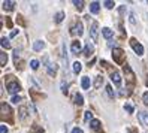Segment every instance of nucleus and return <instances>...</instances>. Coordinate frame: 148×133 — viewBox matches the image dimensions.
I'll list each match as a JSON object with an SVG mask.
<instances>
[{"instance_id":"f257e3e1","label":"nucleus","mask_w":148,"mask_h":133,"mask_svg":"<svg viewBox=\"0 0 148 133\" xmlns=\"http://www.w3.org/2000/svg\"><path fill=\"white\" fill-rule=\"evenodd\" d=\"M112 58H114V61L117 64H124L126 61V52L121 49V48H114V51H112Z\"/></svg>"},{"instance_id":"f03ea898","label":"nucleus","mask_w":148,"mask_h":133,"mask_svg":"<svg viewBox=\"0 0 148 133\" xmlns=\"http://www.w3.org/2000/svg\"><path fill=\"white\" fill-rule=\"evenodd\" d=\"M129 42H130V47L133 48V51L136 52L138 56H142V54H144V47H142L141 43H139V42H138L135 38H132V39H130Z\"/></svg>"},{"instance_id":"7ed1b4c3","label":"nucleus","mask_w":148,"mask_h":133,"mask_svg":"<svg viewBox=\"0 0 148 133\" xmlns=\"http://www.w3.org/2000/svg\"><path fill=\"white\" fill-rule=\"evenodd\" d=\"M42 61L45 63V67H47V70H48V73H49L51 76H54V75H56V72H57V64L49 63V61H48V57H43V58H42Z\"/></svg>"},{"instance_id":"20e7f679","label":"nucleus","mask_w":148,"mask_h":133,"mask_svg":"<svg viewBox=\"0 0 148 133\" xmlns=\"http://www.w3.org/2000/svg\"><path fill=\"white\" fill-rule=\"evenodd\" d=\"M97 27H99V25H97L96 21H93L91 25H90V36H91L93 40H97V38H99V29Z\"/></svg>"},{"instance_id":"39448f33","label":"nucleus","mask_w":148,"mask_h":133,"mask_svg":"<svg viewBox=\"0 0 148 133\" xmlns=\"http://www.w3.org/2000/svg\"><path fill=\"white\" fill-rule=\"evenodd\" d=\"M21 90V85L16 82V81H12V82H9L8 84V91H9L11 94H15V93H18Z\"/></svg>"},{"instance_id":"423d86ee","label":"nucleus","mask_w":148,"mask_h":133,"mask_svg":"<svg viewBox=\"0 0 148 133\" xmlns=\"http://www.w3.org/2000/svg\"><path fill=\"white\" fill-rule=\"evenodd\" d=\"M93 52H94V47L91 45L90 42H87L85 43V48H84V56L85 57H90V56H93Z\"/></svg>"},{"instance_id":"0eeeda50","label":"nucleus","mask_w":148,"mask_h":133,"mask_svg":"<svg viewBox=\"0 0 148 133\" xmlns=\"http://www.w3.org/2000/svg\"><path fill=\"white\" fill-rule=\"evenodd\" d=\"M102 34H103V38L108 39V40H111L112 38H114V32H112L111 29H108V27H103L102 29Z\"/></svg>"},{"instance_id":"6e6552de","label":"nucleus","mask_w":148,"mask_h":133,"mask_svg":"<svg viewBox=\"0 0 148 133\" xmlns=\"http://www.w3.org/2000/svg\"><path fill=\"white\" fill-rule=\"evenodd\" d=\"M138 118H139V121H141L144 126H148V112H145V111L139 112L138 114Z\"/></svg>"},{"instance_id":"1a4fd4ad","label":"nucleus","mask_w":148,"mask_h":133,"mask_svg":"<svg viewBox=\"0 0 148 133\" xmlns=\"http://www.w3.org/2000/svg\"><path fill=\"white\" fill-rule=\"evenodd\" d=\"M72 34H78V36H81V34H82V23H81V21H78V23L73 25Z\"/></svg>"},{"instance_id":"9d476101","label":"nucleus","mask_w":148,"mask_h":133,"mask_svg":"<svg viewBox=\"0 0 148 133\" xmlns=\"http://www.w3.org/2000/svg\"><path fill=\"white\" fill-rule=\"evenodd\" d=\"M111 79H112V82H114L117 87L121 85V76H120L118 72H112V73H111Z\"/></svg>"},{"instance_id":"9b49d317","label":"nucleus","mask_w":148,"mask_h":133,"mask_svg":"<svg viewBox=\"0 0 148 133\" xmlns=\"http://www.w3.org/2000/svg\"><path fill=\"white\" fill-rule=\"evenodd\" d=\"M71 49H72L73 54H79V52H81V42L79 40H73Z\"/></svg>"},{"instance_id":"f8f14e48","label":"nucleus","mask_w":148,"mask_h":133,"mask_svg":"<svg viewBox=\"0 0 148 133\" xmlns=\"http://www.w3.org/2000/svg\"><path fill=\"white\" fill-rule=\"evenodd\" d=\"M2 5H3V9L5 11H12L14 6H15V2H12V0H6V2H3Z\"/></svg>"},{"instance_id":"ddd939ff","label":"nucleus","mask_w":148,"mask_h":133,"mask_svg":"<svg viewBox=\"0 0 148 133\" xmlns=\"http://www.w3.org/2000/svg\"><path fill=\"white\" fill-rule=\"evenodd\" d=\"M90 78L88 76H82V79H81V85H82V88L84 90H88L90 88Z\"/></svg>"},{"instance_id":"4468645a","label":"nucleus","mask_w":148,"mask_h":133,"mask_svg":"<svg viewBox=\"0 0 148 133\" xmlns=\"http://www.w3.org/2000/svg\"><path fill=\"white\" fill-rule=\"evenodd\" d=\"M99 9H100V3H99V2H93V3H90V12L97 14Z\"/></svg>"},{"instance_id":"2eb2a0df","label":"nucleus","mask_w":148,"mask_h":133,"mask_svg":"<svg viewBox=\"0 0 148 133\" xmlns=\"http://www.w3.org/2000/svg\"><path fill=\"white\" fill-rule=\"evenodd\" d=\"M90 127H91L93 130H96V132H99V133L102 132V130H100V121H99V120H93V121L90 123Z\"/></svg>"},{"instance_id":"dca6fc26","label":"nucleus","mask_w":148,"mask_h":133,"mask_svg":"<svg viewBox=\"0 0 148 133\" xmlns=\"http://www.w3.org/2000/svg\"><path fill=\"white\" fill-rule=\"evenodd\" d=\"M43 47H45V43H43L42 40H34V43H33V49L34 51H40Z\"/></svg>"},{"instance_id":"f3484780","label":"nucleus","mask_w":148,"mask_h":133,"mask_svg":"<svg viewBox=\"0 0 148 133\" xmlns=\"http://www.w3.org/2000/svg\"><path fill=\"white\" fill-rule=\"evenodd\" d=\"M8 63V56H6V52H0V66H6Z\"/></svg>"},{"instance_id":"a211bd4d","label":"nucleus","mask_w":148,"mask_h":133,"mask_svg":"<svg viewBox=\"0 0 148 133\" xmlns=\"http://www.w3.org/2000/svg\"><path fill=\"white\" fill-rule=\"evenodd\" d=\"M30 133H43V127H39L38 124H33L30 129Z\"/></svg>"},{"instance_id":"6ab92c4d","label":"nucleus","mask_w":148,"mask_h":133,"mask_svg":"<svg viewBox=\"0 0 148 133\" xmlns=\"http://www.w3.org/2000/svg\"><path fill=\"white\" fill-rule=\"evenodd\" d=\"M63 18H64V12L60 11V12H57V14H56L54 21H56V23H62V21H63Z\"/></svg>"},{"instance_id":"aec40b11","label":"nucleus","mask_w":148,"mask_h":133,"mask_svg":"<svg viewBox=\"0 0 148 133\" xmlns=\"http://www.w3.org/2000/svg\"><path fill=\"white\" fill-rule=\"evenodd\" d=\"M75 103H76L78 106H82V103H84V100H82V96H81L79 93H76V94H75Z\"/></svg>"},{"instance_id":"412c9836","label":"nucleus","mask_w":148,"mask_h":133,"mask_svg":"<svg viewBox=\"0 0 148 133\" xmlns=\"http://www.w3.org/2000/svg\"><path fill=\"white\" fill-rule=\"evenodd\" d=\"M18 112H20V118L21 120H24L25 117H27V108H25V106H21Z\"/></svg>"},{"instance_id":"4be33fe9","label":"nucleus","mask_w":148,"mask_h":133,"mask_svg":"<svg viewBox=\"0 0 148 133\" xmlns=\"http://www.w3.org/2000/svg\"><path fill=\"white\" fill-rule=\"evenodd\" d=\"M103 84V76H96V81H94V87L96 88H100V85Z\"/></svg>"},{"instance_id":"5701e85b","label":"nucleus","mask_w":148,"mask_h":133,"mask_svg":"<svg viewBox=\"0 0 148 133\" xmlns=\"http://www.w3.org/2000/svg\"><path fill=\"white\" fill-rule=\"evenodd\" d=\"M81 69H82L81 63H79V61H75V63H73V72H75V73H79Z\"/></svg>"},{"instance_id":"b1692460","label":"nucleus","mask_w":148,"mask_h":133,"mask_svg":"<svg viewBox=\"0 0 148 133\" xmlns=\"http://www.w3.org/2000/svg\"><path fill=\"white\" fill-rule=\"evenodd\" d=\"M106 93H108V96L111 97V99L115 97V93H114V90H112V85H106Z\"/></svg>"},{"instance_id":"393cba45","label":"nucleus","mask_w":148,"mask_h":133,"mask_svg":"<svg viewBox=\"0 0 148 133\" xmlns=\"http://www.w3.org/2000/svg\"><path fill=\"white\" fill-rule=\"evenodd\" d=\"M73 5L76 6V9H78V11H82V9H84V2H82V0H79V2H78V0H75Z\"/></svg>"},{"instance_id":"a878e982","label":"nucleus","mask_w":148,"mask_h":133,"mask_svg":"<svg viewBox=\"0 0 148 133\" xmlns=\"http://www.w3.org/2000/svg\"><path fill=\"white\" fill-rule=\"evenodd\" d=\"M91 118H93V114H91L90 111H87V112H85V115H84V121H85V123H88V121L91 123V121H93Z\"/></svg>"},{"instance_id":"bb28decb","label":"nucleus","mask_w":148,"mask_h":133,"mask_svg":"<svg viewBox=\"0 0 148 133\" xmlns=\"http://www.w3.org/2000/svg\"><path fill=\"white\" fill-rule=\"evenodd\" d=\"M2 48H11V43H9V39H6V38H2Z\"/></svg>"},{"instance_id":"cd10ccee","label":"nucleus","mask_w":148,"mask_h":133,"mask_svg":"<svg viewBox=\"0 0 148 133\" xmlns=\"http://www.w3.org/2000/svg\"><path fill=\"white\" fill-rule=\"evenodd\" d=\"M30 67L36 70V69L39 67V61H38V60H32V61H30Z\"/></svg>"},{"instance_id":"c85d7f7f","label":"nucleus","mask_w":148,"mask_h":133,"mask_svg":"<svg viewBox=\"0 0 148 133\" xmlns=\"http://www.w3.org/2000/svg\"><path fill=\"white\" fill-rule=\"evenodd\" d=\"M62 91H63V94H67V93H69V90H67V82H64V81H62Z\"/></svg>"},{"instance_id":"c756f323","label":"nucleus","mask_w":148,"mask_h":133,"mask_svg":"<svg viewBox=\"0 0 148 133\" xmlns=\"http://www.w3.org/2000/svg\"><path fill=\"white\" fill-rule=\"evenodd\" d=\"M124 109H126L129 114H133V106L130 105V103H126V105H124Z\"/></svg>"},{"instance_id":"7c9ffc66","label":"nucleus","mask_w":148,"mask_h":133,"mask_svg":"<svg viewBox=\"0 0 148 133\" xmlns=\"http://www.w3.org/2000/svg\"><path fill=\"white\" fill-rule=\"evenodd\" d=\"M103 5H105V6L108 8V9H112V8H114V5H115V3L112 2V0H106V2L103 3Z\"/></svg>"},{"instance_id":"2f4dec72","label":"nucleus","mask_w":148,"mask_h":133,"mask_svg":"<svg viewBox=\"0 0 148 133\" xmlns=\"http://www.w3.org/2000/svg\"><path fill=\"white\" fill-rule=\"evenodd\" d=\"M21 100H23V99H21L20 96H12V99H11V102H12V103H20Z\"/></svg>"},{"instance_id":"473e14b6","label":"nucleus","mask_w":148,"mask_h":133,"mask_svg":"<svg viewBox=\"0 0 148 133\" xmlns=\"http://www.w3.org/2000/svg\"><path fill=\"white\" fill-rule=\"evenodd\" d=\"M142 100H144V103L148 106V91H147V93H144V96H142Z\"/></svg>"},{"instance_id":"72a5a7b5","label":"nucleus","mask_w":148,"mask_h":133,"mask_svg":"<svg viewBox=\"0 0 148 133\" xmlns=\"http://www.w3.org/2000/svg\"><path fill=\"white\" fill-rule=\"evenodd\" d=\"M0 133H8V127L5 126V124H2V126H0Z\"/></svg>"},{"instance_id":"f704fd0d","label":"nucleus","mask_w":148,"mask_h":133,"mask_svg":"<svg viewBox=\"0 0 148 133\" xmlns=\"http://www.w3.org/2000/svg\"><path fill=\"white\" fill-rule=\"evenodd\" d=\"M72 133H84V132H82V130H81L79 127H75V129L72 130Z\"/></svg>"},{"instance_id":"c9c22d12","label":"nucleus","mask_w":148,"mask_h":133,"mask_svg":"<svg viewBox=\"0 0 148 133\" xmlns=\"http://www.w3.org/2000/svg\"><path fill=\"white\" fill-rule=\"evenodd\" d=\"M16 33H18V30H14V32L11 33V38H14V36H15V34H16Z\"/></svg>"},{"instance_id":"e433bc0d","label":"nucleus","mask_w":148,"mask_h":133,"mask_svg":"<svg viewBox=\"0 0 148 133\" xmlns=\"http://www.w3.org/2000/svg\"><path fill=\"white\" fill-rule=\"evenodd\" d=\"M147 84H148V79H147Z\"/></svg>"}]
</instances>
